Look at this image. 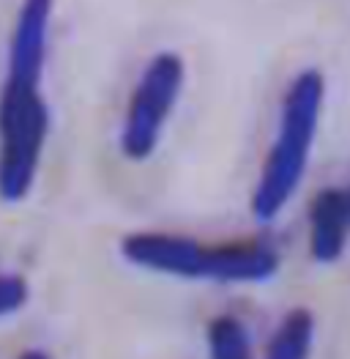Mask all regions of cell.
I'll return each instance as SVG.
<instances>
[{"label": "cell", "mask_w": 350, "mask_h": 359, "mask_svg": "<svg viewBox=\"0 0 350 359\" xmlns=\"http://www.w3.org/2000/svg\"><path fill=\"white\" fill-rule=\"evenodd\" d=\"M120 255L137 269L178 277L211 280L225 285H255L276 277L282 258L268 241L203 244L192 236L164 231H137L120 239Z\"/></svg>", "instance_id": "1"}, {"label": "cell", "mask_w": 350, "mask_h": 359, "mask_svg": "<svg viewBox=\"0 0 350 359\" xmlns=\"http://www.w3.org/2000/svg\"><path fill=\"white\" fill-rule=\"evenodd\" d=\"M326 77L321 69H301L282 96L276 132L255 181L249 211L258 222H274L301 189L315 137L321 129Z\"/></svg>", "instance_id": "2"}, {"label": "cell", "mask_w": 350, "mask_h": 359, "mask_svg": "<svg viewBox=\"0 0 350 359\" xmlns=\"http://www.w3.org/2000/svg\"><path fill=\"white\" fill-rule=\"evenodd\" d=\"M44 72L6 69L0 88V201L22 203L38 179L50 135Z\"/></svg>", "instance_id": "3"}, {"label": "cell", "mask_w": 350, "mask_h": 359, "mask_svg": "<svg viewBox=\"0 0 350 359\" xmlns=\"http://www.w3.org/2000/svg\"><path fill=\"white\" fill-rule=\"evenodd\" d=\"M183 83L186 63L173 50L150 55V60L143 66L118 135V149L129 162H146L156 154L164 126L183 93Z\"/></svg>", "instance_id": "4"}, {"label": "cell", "mask_w": 350, "mask_h": 359, "mask_svg": "<svg viewBox=\"0 0 350 359\" xmlns=\"http://www.w3.org/2000/svg\"><path fill=\"white\" fill-rule=\"evenodd\" d=\"M350 192L348 187H323L309 206V255L315 264L331 266L348 250Z\"/></svg>", "instance_id": "5"}, {"label": "cell", "mask_w": 350, "mask_h": 359, "mask_svg": "<svg viewBox=\"0 0 350 359\" xmlns=\"http://www.w3.org/2000/svg\"><path fill=\"white\" fill-rule=\"evenodd\" d=\"M315 343V316L307 307H293L274 330L262 359H309Z\"/></svg>", "instance_id": "6"}, {"label": "cell", "mask_w": 350, "mask_h": 359, "mask_svg": "<svg viewBox=\"0 0 350 359\" xmlns=\"http://www.w3.org/2000/svg\"><path fill=\"white\" fill-rule=\"evenodd\" d=\"M208 359H252V337L241 318L235 316H216L208 332Z\"/></svg>", "instance_id": "7"}, {"label": "cell", "mask_w": 350, "mask_h": 359, "mask_svg": "<svg viewBox=\"0 0 350 359\" xmlns=\"http://www.w3.org/2000/svg\"><path fill=\"white\" fill-rule=\"evenodd\" d=\"M30 299L28 280L17 271H0V318L20 313Z\"/></svg>", "instance_id": "8"}, {"label": "cell", "mask_w": 350, "mask_h": 359, "mask_svg": "<svg viewBox=\"0 0 350 359\" xmlns=\"http://www.w3.org/2000/svg\"><path fill=\"white\" fill-rule=\"evenodd\" d=\"M17 359H52L44 348H25Z\"/></svg>", "instance_id": "9"}]
</instances>
